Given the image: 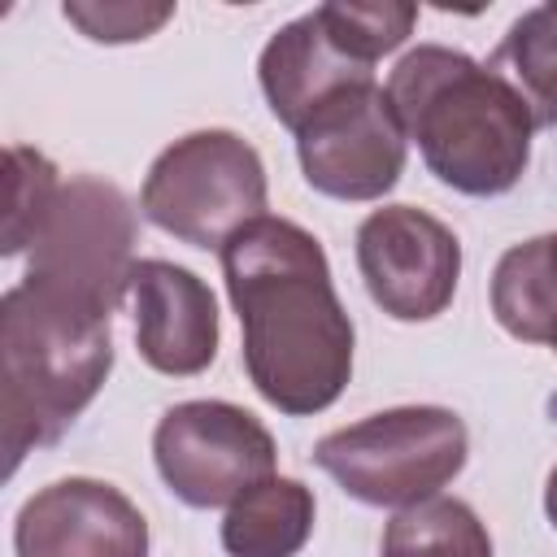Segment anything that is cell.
<instances>
[{
    "mask_svg": "<svg viewBox=\"0 0 557 557\" xmlns=\"http://www.w3.org/2000/svg\"><path fill=\"white\" fill-rule=\"evenodd\" d=\"M17 557H148L139 505L100 479H57L39 487L13 522Z\"/></svg>",
    "mask_w": 557,
    "mask_h": 557,
    "instance_id": "obj_10",
    "label": "cell"
},
{
    "mask_svg": "<svg viewBox=\"0 0 557 557\" xmlns=\"http://www.w3.org/2000/svg\"><path fill=\"white\" fill-rule=\"evenodd\" d=\"M152 457L165 487L191 509L235 505L257 483L274 479V435L231 400L170 405L152 431Z\"/></svg>",
    "mask_w": 557,
    "mask_h": 557,
    "instance_id": "obj_7",
    "label": "cell"
},
{
    "mask_svg": "<svg viewBox=\"0 0 557 557\" xmlns=\"http://www.w3.org/2000/svg\"><path fill=\"white\" fill-rule=\"evenodd\" d=\"M405 126L387 87L352 83L296 126L305 183L331 200H383L405 174Z\"/></svg>",
    "mask_w": 557,
    "mask_h": 557,
    "instance_id": "obj_8",
    "label": "cell"
},
{
    "mask_svg": "<svg viewBox=\"0 0 557 557\" xmlns=\"http://www.w3.org/2000/svg\"><path fill=\"white\" fill-rule=\"evenodd\" d=\"M139 209L165 235L222 252L231 235L265 218L261 152L235 131H191L152 161Z\"/></svg>",
    "mask_w": 557,
    "mask_h": 557,
    "instance_id": "obj_5",
    "label": "cell"
},
{
    "mask_svg": "<svg viewBox=\"0 0 557 557\" xmlns=\"http://www.w3.org/2000/svg\"><path fill=\"white\" fill-rule=\"evenodd\" d=\"M222 274L261 400L292 418L331 409L352 374V318L322 244L300 222L265 213L222 244Z\"/></svg>",
    "mask_w": 557,
    "mask_h": 557,
    "instance_id": "obj_1",
    "label": "cell"
},
{
    "mask_svg": "<svg viewBox=\"0 0 557 557\" xmlns=\"http://www.w3.org/2000/svg\"><path fill=\"white\" fill-rule=\"evenodd\" d=\"M61 13H65V22H74L96 44H135V39L157 35L174 17V4H148V0H65Z\"/></svg>",
    "mask_w": 557,
    "mask_h": 557,
    "instance_id": "obj_19",
    "label": "cell"
},
{
    "mask_svg": "<svg viewBox=\"0 0 557 557\" xmlns=\"http://www.w3.org/2000/svg\"><path fill=\"white\" fill-rule=\"evenodd\" d=\"M531 109L535 131L557 126V13L548 4L527 9L487 61Z\"/></svg>",
    "mask_w": 557,
    "mask_h": 557,
    "instance_id": "obj_15",
    "label": "cell"
},
{
    "mask_svg": "<svg viewBox=\"0 0 557 557\" xmlns=\"http://www.w3.org/2000/svg\"><path fill=\"white\" fill-rule=\"evenodd\" d=\"M318 500L300 479H265L226 505L222 548L231 557H296L313 535Z\"/></svg>",
    "mask_w": 557,
    "mask_h": 557,
    "instance_id": "obj_14",
    "label": "cell"
},
{
    "mask_svg": "<svg viewBox=\"0 0 557 557\" xmlns=\"http://www.w3.org/2000/svg\"><path fill=\"white\" fill-rule=\"evenodd\" d=\"M318 17L326 26V35L357 61L374 65L379 57L396 52L413 26H418V4L405 0H374V4H318Z\"/></svg>",
    "mask_w": 557,
    "mask_h": 557,
    "instance_id": "obj_17",
    "label": "cell"
},
{
    "mask_svg": "<svg viewBox=\"0 0 557 557\" xmlns=\"http://www.w3.org/2000/svg\"><path fill=\"white\" fill-rule=\"evenodd\" d=\"M379 557H492V535L466 500L431 496L396 509Z\"/></svg>",
    "mask_w": 557,
    "mask_h": 557,
    "instance_id": "obj_16",
    "label": "cell"
},
{
    "mask_svg": "<svg viewBox=\"0 0 557 557\" xmlns=\"http://www.w3.org/2000/svg\"><path fill=\"white\" fill-rule=\"evenodd\" d=\"M131 252H135L131 200L122 196V187L78 174L61 183V196L26 252L22 283L113 318L117 300L131 287V270H135Z\"/></svg>",
    "mask_w": 557,
    "mask_h": 557,
    "instance_id": "obj_6",
    "label": "cell"
},
{
    "mask_svg": "<svg viewBox=\"0 0 557 557\" xmlns=\"http://www.w3.org/2000/svg\"><path fill=\"white\" fill-rule=\"evenodd\" d=\"M548 9H553V13H557V0H548Z\"/></svg>",
    "mask_w": 557,
    "mask_h": 557,
    "instance_id": "obj_21",
    "label": "cell"
},
{
    "mask_svg": "<svg viewBox=\"0 0 557 557\" xmlns=\"http://www.w3.org/2000/svg\"><path fill=\"white\" fill-rule=\"evenodd\" d=\"M357 265L370 300L396 322H431L453 305L457 235L413 205H383L357 226Z\"/></svg>",
    "mask_w": 557,
    "mask_h": 557,
    "instance_id": "obj_9",
    "label": "cell"
},
{
    "mask_svg": "<svg viewBox=\"0 0 557 557\" xmlns=\"http://www.w3.org/2000/svg\"><path fill=\"white\" fill-rule=\"evenodd\" d=\"M131 313H135V344L139 357L174 379L200 374L218 357V305L205 278L191 270L144 257L131 270Z\"/></svg>",
    "mask_w": 557,
    "mask_h": 557,
    "instance_id": "obj_11",
    "label": "cell"
},
{
    "mask_svg": "<svg viewBox=\"0 0 557 557\" xmlns=\"http://www.w3.org/2000/svg\"><path fill=\"white\" fill-rule=\"evenodd\" d=\"M387 100L444 187L500 196L527 174L535 117L492 65L444 44H418L387 74Z\"/></svg>",
    "mask_w": 557,
    "mask_h": 557,
    "instance_id": "obj_2",
    "label": "cell"
},
{
    "mask_svg": "<svg viewBox=\"0 0 557 557\" xmlns=\"http://www.w3.org/2000/svg\"><path fill=\"white\" fill-rule=\"evenodd\" d=\"M113 366L109 313L61 300L44 287L17 283L0 300V418L9 474L17 461L61 440V431L91 405Z\"/></svg>",
    "mask_w": 557,
    "mask_h": 557,
    "instance_id": "obj_3",
    "label": "cell"
},
{
    "mask_svg": "<svg viewBox=\"0 0 557 557\" xmlns=\"http://www.w3.org/2000/svg\"><path fill=\"white\" fill-rule=\"evenodd\" d=\"M544 513H548V522L557 527V466H553V474H548V487H544Z\"/></svg>",
    "mask_w": 557,
    "mask_h": 557,
    "instance_id": "obj_20",
    "label": "cell"
},
{
    "mask_svg": "<svg viewBox=\"0 0 557 557\" xmlns=\"http://www.w3.org/2000/svg\"><path fill=\"white\" fill-rule=\"evenodd\" d=\"M466 422L444 405H400L318 440L313 461L361 505L409 509L440 496L466 466Z\"/></svg>",
    "mask_w": 557,
    "mask_h": 557,
    "instance_id": "obj_4",
    "label": "cell"
},
{
    "mask_svg": "<svg viewBox=\"0 0 557 557\" xmlns=\"http://www.w3.org/2000/svg\"><path fill=\"white\" fill-rule=\"evenodd\" d=\"M4 170H9V209H4V257L13 252H30L44 218L52 213L57 196H61V178H57V165L35 152V148H22L13 144L4 152Z\"/></svg>",
    "mask_w": 557,
    "mask_h": 557,
    "instance_id": "obj_18",
    "label": "cell"
},
{
    "mask_svg": "<svg viewBox=\"0 0 557 557\" xmlns=\"http://www.w3.org/2000/svg\"><path fill=\"white\" fill-rule=\"evenodd\" d=\"M492 313L505 335L557 352V231L513 244L496 261Z\"/></svg>",
    "mask_w": 557,
    "mask_h": 557,
    "instance_id": "obj_13",
    "label": "cell"
},
{
    "mask_svg": "<svg viewBox=\"0 0 557 557\" xmlns=\"http://www.w3.org/2000/svg\"><path fill=\"white\" fill-rule=\"evenodd\" d=\"M257 78H261L270 113L296 135V126L313 109H322L331 96H339L352 83H370L374 65L348 57L326 35V26L313 9L270 35V44L261 48V61H257Z\"/></svg>",
    "mask_w": 557,
    "mask_h": 557,
    "instance_id": "obj_12",
    "label": "cell"
}]
</instances>
